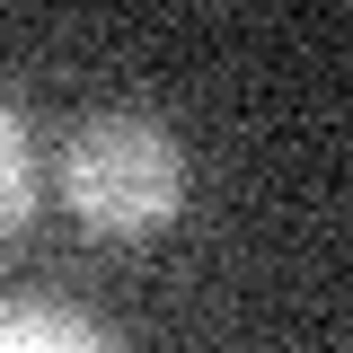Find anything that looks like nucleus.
Here are the masks:
<instances>
[{
    "instance_id": "f257e3e1",
    "label": "nucleus",
    "mask_w": 353,
    "mask_h": 353,
    "mask_svg": "<svg viewBox=\"0 0 353 353\" xmlns=\"http://www.w3.org/2000/svg\"><path fill=\"white\" fill-rule=\"evenodd\" d=\"M62 194H71V212L88 230H106V239H141V230H159L176 212V194H185V159H176V141L150 115H97V124L71 132V150H62Z\"/></svg>"
},
{
    "instance_id": "7ed1b4c3",
    "label": "nucleus",
    "mask_w": 353,
    "mask_h": 353,
    "mask_svg": "<svg viewBox=\"0 0 353 353\" xmlns=\"http://www.w3.org/2000/svg\"><path fill=\"white\" fill-rule=\"evenodd\" d=\"M27 194H36V168H27V141L9 124V106H0V230H18L27 212Z\"/></svg>"
},
{
    "instance_id": "f03ea898",
    "label": "nucleus",
    "mask_w": 353,
    "mask_h": 353,
    "mask_svg": "<svg viewBox=\"0 0 353 353\" xmlns=\"http://www.w3.org/2000/svg\"><path fill=\"white\" fill-rule=\"evenodd\" d=\"M0 353H115L62 301H0Z\"/></svg>"
}]
</instances>
